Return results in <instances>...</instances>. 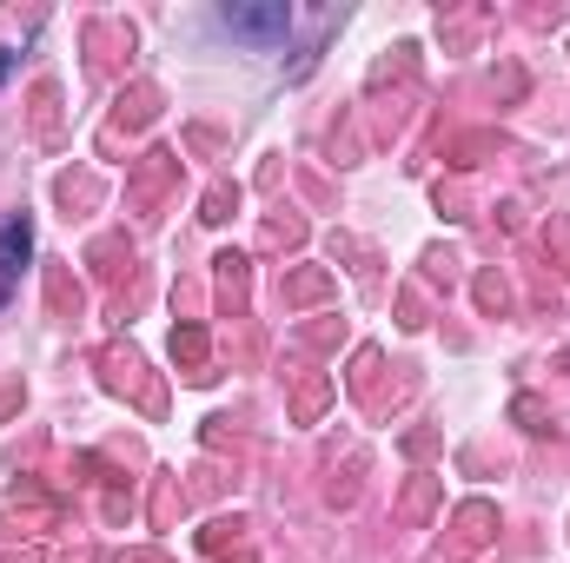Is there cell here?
Wrapping results in <instances>:
<instances>
[{
    "instance_id": "1",
    "label": "cell",
    "mask_w": 570,
    "mask_h": 563,
    "mask_svg": "<svg viewBox=\"0 0 570 563\" xmlns=\"http://www.w3.org/2000/svg\"><path fill=\"white\" fill-rule=\"evenodd\" d=\"M219 27L233 33V40H246V47H279L285 33H292V7L279 0H266V7H219Z\"/></svg>"
},
{
    "instance_id": "2",
    "label": "cell",
    "mask_w": 570,
    "mask_h": 563,
    "mask_svg": "<svg viewBox=\"0 0 570 563\" xmlns=\"http://www.w3.org/2000/svg\"><path fill=\"white\" fill-rule=\"evenodd\" d=\"M27 253H33V233H27L20 219H0V285H7V292H13V279H20Z\"/></svg>"
}]
</instances>
